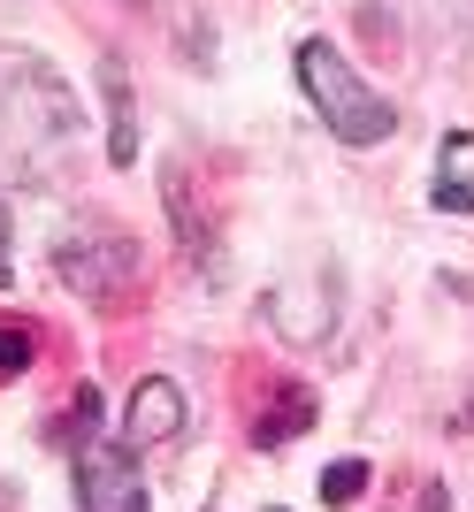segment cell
Returning a JSON list of instances; mask_svg holds the SVG:
<instances>
[{
	"label": "cell",
	"mask_w": 474,
	"mask_h": 512,
	"mask_svg": "<svg viewBox=\"0 0 474 512\" xmlns=\"http://www.w3.org/2000/svg\"><path fill=\"white\" fill-rule=\"evenodd\" d=\"M184 390L169 383V375H146V383L130 390V406H123V444L138 451V444H176L184 436Z\"/></svg>",
	"instance_id": "cell-5"
},
{
	"label": "cell",
	"mask_w": 474,
	"mask_h": 512,
	"mask_svg": "<svg viewBox=\"0 0 474 512\" xmlns=\"http://www.w3.org/2000/svg\"><path fill=\"white\" fill-rule=\"evenodd\" d=\"M161 192H169V222H176V245L207 268V253H215V222L199 214V192H192V176H184V161H169L161 169Z\"/></svg>",
	"instance_id": "cell-7"
},
{
	"label": "cell",
	"mask_w": 474,
	"mask_h": 512,
	"mask_svg": "<svg viewBox=\"0 0 474 512\" xmlns=\"http://www.w3.org/2000/svg\"><path fill=\"white\" fill-rule=\"evenodd\" d=\"M100 100H108V161H115V169H130V161H138V107H130L123 54H100Z\"/></svg>",
	"instance_id": "cell-6"
},
{
	"label": "cell",
	"mask_w": 474,
	"mask_h": 512,
	"mask_svg": "<svg viewBox=\"0 0 474 512\" xmlns=\"http://www.w3.org/2000/svg\"><path fill=\"white\" fill-rule=\"evenodd\" d=\"M436 214H474V184L467 176H452V169L436 176Z\"/></svg>",
	"instance_id": "cell-12"
},
{
	"label": "cell",
	"mask_w": 474,
	"mask_h": 512,
	"mask_svg": "<svg viewBox=\"0 0 474 512\" xmlns=\"http://www.w3.org/2000/svg\"><path fill=\"white\" fill-rule=\"evenodd\" d=\"M54 276L92 306V314H123L138 291H146V245L108 222H85V230H62L54 245Z\"/></svg>",
	"instance_id": "cell-2"
},
{
	"label": "cell",
	"mask_w": 474,
	"mask_h": 512,
	"mask_svg": "<svg viewBox=\"0 0 474 512\" xmlns=\"http://www.w3.org/2000/svg\"><path fill=\"white\" fill-rule=\"evenodd\" d=\"M299 428H314V390H306V383H276V406L253 421V444L276 451V444H291Z\"/></svg>",
	"instance_id": "cell-8"
},
{
	"label": "cell",
	"mask_w": 474,
	"mask_h": 512,
	"mask_svg": "<svg viewBox=\"0 0 474 512\" xmlns=\"http://www.w3.org/2000/svg\"><path fill=\"white\" fill-rule=\"evenodd\" d=\"M31 360H39V337H31L23 321H0V383H16Z\"/></svg>",
	"instance_id": "cell-9"
},
{
	"label": "cell",
	"mask_w": 474,
	"mask_h": 512,
	"mask_svg": "<svg viewBox=\"0 0 474 512\" xmlns=\"http://www.w3.org/2000/svg\"><path fill=\"white\" fill-rule=\"evenodd\" d=\"M85 138V107L46 62H0V184L46 192L69 176V153Z\"/></svg>",
	"instance_id": "cell-1"
},
{
	"label": "cell",
	"mask_w": 474,
	"mask_h": 512,
	"mask_svg": "<svg viewBox=\"0 0 474 512\" xmlns=\"http://www.w3.org/2000/svg\"><path fill=\"white\" fill-rule=\"evenodd\" d=\"M299 85H306V100L322 107L329 138H345V146H383L390 130H398V107L367 85V77H352V62L329 39L299 46Z\"/></svg>",
	"instance_id": "cell-3"
},
{
	"label": "cell",
	"mask_w": 474,
	"mask_h": 512,
	"mask_svg": "<svg viewBox=\"0 0 474 512\" xmlns=\"http://www.w3.org/2000/svg\"><path fill=\"white\" fill-rule=\"evenodd\" d=\"M77 512H153L146 482L130 467V444H100V436L77 444Z\"/></svg>",
	"instance_id": "cell-4"
},
{
	"label": "cell",
	"mask_w": 474,
	"mask_h": 512,
	"mask_svg": "<svg viewBox=\"0 0 474 512\" xmlns=\"http://www.w3.org/2000/svg\"><path fill=\"white\" fill-rule=\"evenodd\" d=\"M360 490H367V459H337V467H322V505H352Z\"/></svg>",
	"instance_id": "cell-10"
},
{
	"label": "cell",
	"mask_w": 474,
	"mask_h": 512,
	"mask_svg": "<svg viewBox=\"0 0 474 512\" xmlns=\"http://www.w3.org/2000/svg\"><path fill=\"white\" fill-rule=\"evenodd\" d=\"M268 512H276V505H268Z\"/></svg>",
	"instance_id": "cell-14"
},
{
	"label": "cell",
	"mask_w": 474,
	"mask_h": 512,
	"mask_svg": "<svg viewBox=\"0 0 474 512\" xmlns=\"http://www.w3.org/2000/svg\"><path fill=\"white\" fill-rule=\"evenodd\" d=\"M92 421H100V390H92V383H77V398H69V413H62V421H54V444H62V436H92Z\"/></svg>",
	"instance_id": "cell-11"
},
{
	"label": "cell",
	"mask_w": 474,
	"mask_h": 512,
	"mask_svg": "<svg viewBox=\"0 0 474 512\" xmlns=\"http://www.w3.org/2000/svg\"><path fill=\"white\" fill-rule=\"evenodd\" d=\"M8 276H16V260H8V199H0V291H8Z\"/></svg>",
	"instance_id": "cell-13"
}]
</instances>
